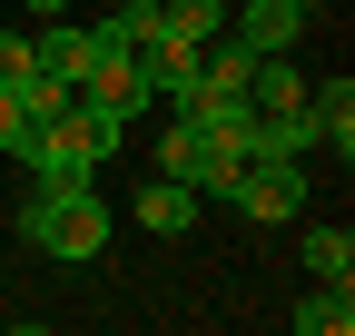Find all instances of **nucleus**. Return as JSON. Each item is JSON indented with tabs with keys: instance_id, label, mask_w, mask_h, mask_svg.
Returning <instances> with one entry per match:
<instances>
[{
	"instance_id": "obj_1",
	"label": "nucleus",
	"mask_w": 355,
	"mask_h": 336,
	"mask_svg": "<svg viewBox=\"0 0 355 336\" xmlns=\"http://www.w3.org/2000/svg\"><path fill=\"white\" fill-rule=\"evenodd\" d=\"M128 139V119H109V109H60V119H40V129H30V149H20V168H30V178L40 188H79V178H99V168H109V149Z\"/></svg>"
},
{
	"instance_id": "obj_2",
	"label": "nucleus",
	"mask_w": 355,
	"mask_h": 336,
	"mask_svg": "<svg viewBox=\"0 0 355 336\" xmlns=\"http://www.w3.org/2000/svg\"><path fill=\"white\" fill-rule=\"evenodd\" d=\"M20 237L40 247V258H99L109 247V208H99V178H79V188H40L30 208H20Z\"/></svg>"
},
{
	"instance_id": "obj_3",
	"label": "nucleus",
	"mask_w": 355,
	"mask_h": 336,
	"mask_svg": "<svg viewBox=\"0 0 355 336\" xmlns=\"http://www.w3.org/2000/svg\"><path fill=\"white\" fill-rule=\"evenodd\" d=\"M217 198H227L237 218H266V228H277V218H306V158H237Z\"/></svg>"
},
{
	"instance_id": "obj_4",
	"label": "nucleus",
	"mask_w": 355,
	"mask_h": 336,
	"mask_svg": "<svg viewBox=\"0 0 355 336\" xmlns=\"http://www.w3.org/2000/svg\"><path fill=\"white\" fill-rule=\"evenodd\" d=\"M79 109H109V119L148 109V79H139V60H128V40L99 30V50H89V69H79Z\"/></svg>"
},
{
	"instance_id": "obj_5",
	"label": "nucleus",
	"mask_w": 355,
	"mask_h": 336,
	"mask_svg": "<svg viewBox=\"0 0 355 336\" xmlns=\"http://www.w3.org/2000/svg\"><path fill=\"white\" fill-rule=\"evenodd\" d=\"M158 168H168V178H188L198 198H217V188H227V168H237V158L217 149V139L198 129V119H178V109H168V139H158Z\"/></svg>"
},
{
	"instance_id": "obj_6",
	"label": "nucleus",
	"mask_w": 355,
	"mask_h": 336,
	"mask_svg": "<svg viewBox=\"0 0 355 336\" xmlns=\"http://www.w3.org/2000/svg\"><path fill=\"white\" fill-rule=\"evenodd\" d=\"M227 40H247L257 60H277V50L306 40V10H296V0H237V10H227Z\"/></svg>"
},
{
	"instance_id": "obj_7",
	"label": "nucleus",
	"mask_w": 355,
	"mask_h": 336,
	"mask_svg": "<svg viewBox=\"0 0 355 336\" xmlns=\"http://www.w3.org/2000/svg\"><path fill=\"white\" fill-rule=\"evenodd\" d=\"M306 119H316V149L355 158V79H345V69H336V79H306Z\"/></svg>"
},
{
	"instance_id": "obj_8",
	"label": "nucleus",
	"mask_w": 355,
	"mask_h": 336,
	"mask_svg": "<svg viewBox=\"0 0 355 336\" xmlns=\"http://www.w3.org/2000/svg\"><path fill=\"white\" fill-rule=\"evenodd\" d=\"M128 60H139V79H148V99H178V90H188V79H198V40H168V30H148V40H139V50H128Z\"/></svg>"
},
{
	"instance_id": "obj_9",
	"label": "nucleus",
	"mask_w": 355,
	"mask_h": 336,
	"mask_svg": "<svg viewBox=\"0 0 355 336\" xmlns=\"http://www.w3.org/2000/svg\"><path fill=\"white\" fill-rule=\"evenodd\" d=\"M128 218H139V228H158V237H188V228H198V188L158 168V178H148L139 198H128Z\"/></svg>"
},
{
	"instance_id": "obj_10",
	"label": "nucleus",
	"mask_w": 355,
	"mask_h": 336,
	"mask_svg": "<svg viewBox=\"0 0 355 336\" xmlns=\"http://www.w3.org/2000/svg\"><path fill=\"white\" fill-rule=\"evenodd\" d=\"M89 50H99V30H79V20H40V40H30V60L50 69V79H69V90H79Z\"/></svg>"
},
{
	"instance_id": "obj_11",
	"label": "nucleus",
	"mask_w": 355,
	"mask_h": 336,
	"mask_svg": "<svg viewBox=\"0 0 355 336\" xmlns=\"http://www.w3.org/2000/svg\"><path fill=\"white\" fill-rule=\"evenodd\" d=\"M345 326H355V287H345V277H326L316 297L296 307V336H345Z\"/></svg>"
},
{
	"instance_id": "obj_12",
	"label": "nucleus",
	"mask_w": 355,
	"mask_h": 336,
	"mask_svg": "<svg viewBox=\"0 0 355 336\" xmlns=\"http://www.w3.org/2000/svg\"><path fill=\"white\" fill-rule=\"evenodd\" d=\"M158 30H168V40H198V50H207V40L227 30V0H158Z\"/></svg>"
},
{
	"instance_id": "obj_13",
	"label": "nucleus",
	"mask_w": 355,
	"mask_h": 336,
	"mask_svg": "<svg viewBox=\"0 0 355 336\" xmlns=\"http://www.w3.org/2000/svg\"><path fill=\"white\" fill-rule=\"evenodd\" d=\"M306 267L316 277H355V228H306Z\"/></svg>"
},
{
	"instance_id": "obj_14",
	"label": "nucleus",
	"mask_w": 355,
	"mask_h": 336,
	"mask_svg": "<svg viewBox=\"0 0 355 336\" xmlns=\"http://www.w3.org/2000/svg\"><path fill=\"white\" fill-rule=\"evenodd\" d=\"M10 99H20L30 119H60V109H69L79 90H69V79H50V69H30V79H20V90H10Z\"/></svg>"
},
{
	"instance_id": "obj_15",
	"label": "nucleus",
	"mask_w": 355,
	"mask_h": 336,
	"mask_svg": "<svg viewBox=\"0 0 355 336\" xmlns=\"http://www.w3.org/2000/svg\"><path fill=\"white\" fill-rule=\"evenodd\" d=\"M99 30H109V40H128V50H139V40L158 30V0H119V10H109Z\"/></svg>"
},
{
	"instance_id": "obj_16",
	"label": "nucleus",
	"mask_w": 355,
	"mask_h": 336,
	"mask_svg": "<svg viewBox=\"0 0 355 336\" xmlns=\"http://www.w3.org/2000/svg\"><path fill=\"white\" fill-rule=\"evenodd\" d=\"M30 129H40V119H30L10 90H0V158H20V149H30Z\"/></svg>"
},
{
	"instance_id": "obj_17",
	"label": "nucleus",
	"mask_w": 355,
	"mask_h": 336,
	"mask_svg": "<svg viewBox=\"0 0 355 336\" xmlns=\"http://www.w3.org/2000/svg\"><path fill=\"white\" fill-rule=\"evenodd\" d=\"M30 69H40V60H30V40H20V30H0V90H20Z\"/></svg>"
},
{
	"instance_id": "obj_18",
	"label": "nucleus",
	"mask_w": 355,
	"mask_h": 336,
	"mask_svg": "<svg viewBox=\"0 0 355 336\" xmlns=\"http://www.w3.org/2000/svg\"><path fill=\"white\" fill-rule=\"evenodd\" d=\"M20 10H30V20H60V10H69V0H20Z\"/></svg>"
},
{
	"instance_id": "obj_19",
	"label": "nucleus",
	"mask_w": 355,
	"mask_h": 336,
	"mask_svg": "<svg viewBox=\"0 0 355 336\" xmlns=\"http://www.w3.org/2000/svg\"><path fill=\"white\" fill-rule=\"evenodd\" d=\"M296 10H316V0H296Z\"/></svg>"
}]
</instances>
